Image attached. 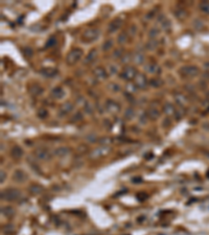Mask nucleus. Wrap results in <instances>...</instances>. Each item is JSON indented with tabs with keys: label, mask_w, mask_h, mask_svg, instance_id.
<instances>
[{
	"label": "nucleus",
	"mask_w": 209,
	"mask_h": 235,
	"mask_svg": "<svg viewBox=\"0 0 209 235\" xmlns=\"http://www.w3.org/2000/svg\"><path fill=\"white\" fill-rule=\"evenodd\" d=\"M21 196V191L17 188H6L1 191V200L14 202Z\"/></svg>",
	"instance_id": "1"
},
{
	"label": "nucleus",
	"mask_w": 209,
	"mask_h": 235,
	"mask_svg": "<svg viewBox=\"0 0 209 235\" xmlns=\"http://www.w3.org/2000/svg\"><path fill=\"white\" fill-rule=\"evenodd\" d=\"M82 55H83V51L80 48H74L67 55V58H66V61H67L68 65H74L81 60Z\"/></svg>",
	"instance_id": "2"
},
{
	"label": "nucleus",
	"mask_w": 209,
	"mask_h": 235,
	"mask_svg": "<svg viewBox=\"0 0 209 235\" xmlns=\"http://www.w3.org/2000/svg\"><path fill=\"white\" fill-rule=\"evenodd\" d=\"M120 78H124V80H126V81L133 80V78H136V70H135L134 67L124 68V70H122L121 73H120Z\"/></svg>",
	"instance_id": "3"
},
{
	"label": "nucleus",
	"mask_w": 209,
	"mask_h": 235,
	"mask_svg": "<svg viewBox=\"0 0 209 235\" xmlns=\"http://www.w3.org/2000/svg\"><path fill=\"white\" fill-rule=\"evenodd\" d=\"M34 155L35 157L37 158V159L39 160H42V161H46V160H49L50 158H51V155H50V153L48 152V150L46 149H37L34 152Z\"/></svg>",
	"instance_id": "4"
},
{
	"label": "nucleus",
	"mask_w": 209,
	"mask_h": 235,
	"mask_svg": "<svg viewBox=\"0 0 209 235\" xmlns=\"http://www.w3.org/2000/svg\"><path fill=\"white\" fill-rule=\"evenodd\" d=\"M97 37H98V30L95 28H89L86 30L83 35V39L85 41H88V42H91V41L97 39Z\"/></svg>",
	"instance_id": "5"
},
{
	"label": "nucleus",
	"mask_w": 209,
	"mask_h": 235,
	"mask_svg": "<svg viewBox=\"0 0 209 235\" xmlns=\"http://www.w3.org/2000/svg\"><path fill=\"white\" fill-rule=\"evenodd\" d=\"M110 150L109 147L107 146H103V147H99V149H96L94 150L92 153L90 154V157L92 158V159H97V158L101 157V156L106 155L107 153H108V150Z\"/></svg>",
	"instance_id": "6"
},
{
	"label": "nucleus",
	"mask_w": 209,
	"mask_h": 235,
	"mask_svg": "<svg viewBox=\"0 0 209 235\" xmlns=\"http://www.w3.org/2000/svg\"><path fill=\"white\" fill-rule=\"evenodd\" d=\"M13 179H14V181H16V182L18 183H23L26 181V175H25V172H23V170L21 169H17L16 172H14V175H13Z\"/></svg>",
	"instance_id": "7"
},
{
	"label": "nucleus",
	"mask_w": 209,
	"mask_h": 235,
	"mask_svg": "<svg viewBox=\"0 0 209 235\" xmlns=\"http://www.w3.org/2000/svg\"><path fill=\"white\" fill-rule=\"evenodd\" d=\"M73 109V104L70 101H66V103L61 107L60 110V115L61 116H65V115L69 114Z\"/></svg>",
	"instance_id": "8"
},
{
	"label": "nucleus",
	"mask_w": 209,
	"mask_h": 235,
	"mask_svg": "<svg viewBox=\"0 0 209 235\" xmlns=\"http://www.w3.org/2000/svg\"><path fill=\"white\" fill-rule=\"evenodd\" d=\"M135 81H136V86L138 87V88H141L143 89L146 87V78L143 75V74H138L136 75V78H135Z\"/></svg>",
	"instance_id": "9"
},
{
	"label": "nucleus",
	"mask_w": 209,
	"mask_h": 235,
	"mask_svg": "<svg viewBox=\"0 0 209 235\" xmlns=\"http://www.w3.org/2000/svg\"><path fill=\"white\" fill-rule=\"evenodd\" d=\"M43 75L45 78H53V76L57 75L58 73V70L55 68H52V67H48V68H44L42 71H41Z\"/></svg>",
	"instance_id": "10"
},
{
	"label": "nucleus",
	"mask_w": 209,
	"mask_h": 235,
	"mask_svg": "<svg viewBox=\"0 0 209 235\" xmlns=\"http://www.w3.org/2000/svg\"><path fill=\"white\" fill-rule=\"evenodd\" d=\"M199 70L197 67H185L183 68V70L181 71V73H183L184 75H188V76H193L196 74H198Z\"/></svg>",
	"instance_id": "11"
},
{
	"label": "nucleus",
	"mask_w": 209,
	"mask_h": 235,
	"mask_svg": "<svg viewBox=\"0 0 209 235\" xmlns=\"http://www.w3.org/2000/svg\"><path fill=\"white\" fill-rule=\"evenodd\" d=\"M11 155L13 158H15V159H19V158H21L22 155H23V150H22V149L20 146L16 145V146H14L12 149Z\"/></svg>",
	"instance_id": "12"
},
{
	"label": "nucleus",
	"mask_w": 209,
	"mask_h": 235,
	"mask_svg": "<svg viewBox=\"0 0 209 235\" xmlns=\"http://www.w3.org/2000/svg\"><path fill=\"white\" fill-rule=\"evenodd\" d=\"M64 90H63L61 87H57V88H55L52 90V92H51V96L53 98H55V99H60V98H62L63 96H64Z\"/></svg>",
	"instance_id": "13"
},
{
	"label": "nucleus",
	"mask_w": 209,
	"mask_h": 235,
	"mask_svg": "<svg viewBox=\"0 0 209 235\" xmlns=\"http://www.w3.org/2000/svg\"><path fill=\"white\" fill-rule=\"evenodd\" d=\"M107 109L109 110L112 113H117L119 111V104H116L115 101H112V100H109L107 103Z\"/></svg>",
	"instance_id": "14"
},
{
	"label": "nucleus",
	"mask_w": 209,
	"mask_h": 235,
	"mask_svg": "<svg viewBox=\"0 0 209 235\" xmlns=\"http://www.w3.org/2000/svg\"><path fill=\"white\" fill-rule=\"evenodd\" d=\"M1 210H2L1 211L2 214H3L4 216H6V218H11V216H13L15 214V209L13 208V207H11V206L2 207Z\"/></svg>",
	"instance_id": "15"
},
{
	"label": "nucleus",
	"mask_w": 209,
	"mask_h": 235,
	"mask_svg": "<svg viewBox=\"0 0 209 235\" xmlns=\"http://www.w3.org/2000/svg\"><path fill=\"white\" fill-rule=\"evenodd\" d=\"M29 91L32 95L37 96V95H41L43 93V88L40 87L39 85H32V87L29 88Z\"/></svg>",
	"instance_id": "16"
},
{
	"label": "nucleus",
	"mask_w": 209,
	"mask_h": 235,
	"mask_svg": "<svg viewBox=\"0 0 209 235\" xmlns=\"http://www.w3.org/2000/svg\"><path fill=\"white\" fill-rule=\"evenodd\" d=\"M121 26V21L119 19H115L114 20L113 22L111 23V25H110V28H109V30L112 32H116L117 29L119 28V27Z\"/></svg>",
	"instance_id": "17"
},
{
	"label": "nucleus",
	"mask_w": 209,
	"mask_h": 235,
	"mask_svg": "<svg viewBox=\"0 0 209 235\" xmlns=\"http://www.w3.org/2000/svg\"><path fill=\"white\" fill-rule=\"evenodd\" d=\"M69 152H70V150H69V147H66V146H62V147H59L58 150H55V155L57 156H66V155H68L69 154Z\"/></svg>",
	"instance_id": "18"
},
{
	"label": "nucleus",
	"mask_w": 209,
	"mask_h": 235,
	"mask_svg": "<svg viewBox=\"0 0 209 235\" xmlns=\"http://www.w3.org/2000/svg\"><path fill=\"white\" fill-rule=\"evenodd\" d=\"M29 191L32 193V195H39V193H41L43 191V187L41 185L35 184V185H32L29 187Z\"/></svg>",
	"instance_id": "19"
},
{
	"label": "nucleus",
	"mask_w": 209,
	"mask_h": 235,
	"mask_svg": "<svg viewBox=\"0 0 209 235\" xmlns=\"http://www.w3.org/2000/svg\"><path fill=\"white\" fill-rule=\"evenodd\" d=\"M95 75L97 76L98 78H101V80H104V78H107V73H106V71H104V69L101 68V67L95 70Z\"/></svg>",
	"instance_id": "20"
},
{
	"label": "nucleus",
	"mask_w": 209,
	"mask_h": 235,
	"mask_svg": "<svg viewBox=\"0 0 209 235\" xmlns=\"http://www.w3.org/2000/svg\"><path fill=\"white\" fill-rule=\"evenodd\" d=\"M149 116L152 119H157L160 116V112L157 109H151L149 111Z\"/></svg>",
	"instance_id": "21"
},
{
	"label": "nucleus",
	"mask_w": 209,
	"mask_h": 235,
	"mask_svg": "<svg viewBox=\"0 0 209 235\" xmlns=\"http://www.w3.org/2000/svg\"><path fill=\"white\" fill-rule=\"evenodd\" d=\"M200 9H201V11H202L203 13H205V14H208V15H209V2H207V1L201 2V4H200Z\"/></svg>",
	"instance_id": "22"
},
{
	"label": "nucleus",
	"mask_w": 209,
	"mask_h": 235,
	"mask_svg": "<svg viewBox=\"0 0 209 235\" xmlns=\"http://www.w3.org/2000/svg\"><path fill=\"white\" fill-rule=\"evenodd\" d=\"M133 60L135 63L139 65V64H141L143 62V55H142V53H140V52H136L133 57Z\"/></svg>",
	"instance_id": "23"
},
{
	"label": "nucleus",
	"mask_w": 209,
	"mask_h": 235,
	"mask_svg": "<svg viewBox=\"0 0 209 235\" xmlns=\"http://www.w3.org/2000/svg\"><path fill=\"white\" fill-rule=\"evenodd\" d=\"M164 112L166 114H169V115L174 114L175 109H174V107H173V104H164Z\"/></svg>",
	"instance_id": "24"
},
{
	"label": "nucleus",
	"mask_w": 209,
	"mask_h": 235,
	"mask_svg": "<svg viewBox=\"0 0 209 235\" xmlns=\"http://www.w3.org/2000/svg\"><path fill=\"white\" fill-rule=\"evenodd\" d=\"M95 59H96V50L95 49H92L90 51V53L88 55L87 61H86V62H87V63H91V62H93Z\"/></svg>",
	"instance_id": "25"
},
{
	"label": "nucleus",
	"mask_w": 209,
	"mask_h": 235,
	"mask_svg": "<svg viewBox=\"0 0 209 235\" xmlns=\"http://www.w3.org/2000/svg\"><path fill=\"white\" fill-rule=\"evenodd\" d=\"M3 232L6 234H12L13 232H14V226H12V225H7V226H6L3 228Z\"/></svg>",
	"instance_id": "26"
},
{
	"label": "nucleus",
	"mask_w": 209,
	"mask_h": 235,
	"mask_svg": "<svg viewBox=\"0 0 209 235\" xmlns=\"http://www.w3.org/2000/svg\"><path fill=\"white\" fill-rule=\"evenodd\" d=\"M47 114L48 113H47V111L45 109H40L39 111H38V116H39L41 119H44L45 117L47 116Z\"/></svg>",
	"instance_id": "27"
},
{
	"label": "nucleus",
	"mask_w": 209,
	"mask_h": 235,
	"mask_svg": "<svg viewBox=\"0 0 209 235\" xmlns=\"http://www.w3.org/2000/svg\"><path fill=\"white\" fill-rule=\"evenodd\" d=\"M147 68H145L149 72H151V73H155L156 72V65L155 64H147V66H146Z\"/></svg>",
	"instance_id": "28"
},
{
	"label": "nucleus",
	"mask_w": 209,
	"mask_h": 235,
	"mask_svg": "<svg viewBox=\"0 0 209 235\" xmlns=\"http://www.w3.org/2000/svg\"><path fill=\"white\" fill-rule=\"evenodd\" d=\"M151 84H152V86L153 87H159V86H161L162 85V81L159 80V78H154V80H152V81H151Z\"/></svg>",
	"instance_id": "29"
},
{
	"label": "nucleus",
	"mask_w": 209,
	"mask_h": 235,
	"mask_svg": "<svg viewBox=\"0 0 209 235\" xmlns=\"http://www.w3.org/2000/svg\"><path fill=\"white\" fill-rule=\"evenodd\" d=\"M99 142H101V144L107 145V144H109L111 142V139H110V138H108V137H106V138H103V139L99 140Z\"/></svg>",
	"instance_id": "30"
},
{
	"label": "nucleus",
	"mask_w": 209,
	"mask_h": 235,
	"mask_svg": "<svg viewBox=\"0 0 209 235\" xmlns=\"http://www.w3.org/2000/svg\"><path fill=\"white\" fill-rule=\"evenodd\" d=\"M111 45H112V41H108V42L106 43L104 46H103V48H104V50H107V49H109V48L111 47Z\"/></svg>",
	"instance_id": "31"
},
{
	"label": "nucleus",
	"mask_w": 209,
	"mask_h": 235,
	"mask_svg": "<svg viewBox=\"0 0 209 235\" xmlns=\"http://www.w3.org/2000/svg\"><path fill=\"white\" fill-rule=\"evenodd\" d=\"M4 180H6V173H4L3 172H1V181H0V182L3 183Z\"/></svg>",
	"instance_id": "32"
}]
</instances>
